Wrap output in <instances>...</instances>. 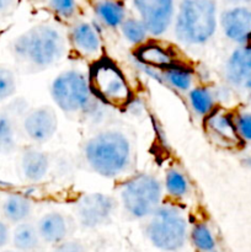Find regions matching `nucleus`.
Segmentation results:
<instances>
[{"label":"nucleus","mask_w":251,"mask_h":252,"mask_svg":"<svg viewBox=\"0 0 251 252\" xmlns=\"http://www.w3.org/2000/svg\"><path fill=\"white\" fill-rule=\"evenodd\" d=\"M83 157L94 172L106 179H116L130 166L132 144L122 130L103 129L86 140Z\"/></svg>","instance_id":"obj_1"},{"label":"nucleus","mask_w":251,"mask_h":252,"mask_svg":"<svg viewBox=\"0 0 251 252\" xmlns=\"http://www.w3.org/2000/svg\"><path fill=\"white\" fill-rule=\"evenodd\" d=\"M12 51L15 57L24 63L36 69H47L64 57L65 38L52 25H37L15 39Z\"/></svg>","instance_id":"obj_2"},{"label":"nucleus","mask_w":251,"mask_h":252,"mask_svg":"<svg viewBox=\"0 0 251 252\" xmlns=\"http://www.w3.org/2000/svg\"><path fill=\"white\" fill-rule=\"evenodd\" d=\"M218 24L214 0H182L175 15L174 33L185 46H202L216 34Z\"/></svg>","instance_id":"obj_3"},{"label":"nucleus","mask_w":251,"mask_h":252,"mask_svg":"<svg viewBox=\"0 0 251 252\" xmlns=\"http://www.w3.org/2000/svg\"><path fill=\"white\" fill-rule=\"evenodd\" d=\"M51 96L59 110L68 115L90 113L95 110V96L89 76L75 69L62 71L51 84Z\"/></svg>","instance_id":"obj_4"},{"label":"nucleus","mask_w":251,"mask_h":252,"mask_svg":"<svg viewBox=\"0 0 251 252\" xmlns=\"http://www.w3.org/2000/svg\"><path fill=\"white\" fill-rule=\"evenodd\" d=\"M145 231L154 248L174 252L180 250L186 243L187 221L177 207L160 204L149 217Z\"/></svg>","instance_id":"obj_5"},{"label":"nucleus","mask_w":251,"mask_h":252,"mask_svg":"<svg viewBox=\"0 0 251 252\" xmlns=\"http://www.w3.org/2000/svg\"><path fill=\"white\" fill-rule=\"evenodd\" d=\"M89 83L94 96L107 106L126 107L132 100V91L125 75L110 59H98L91 66Z\"/></svg>","instance_id":"obj_6"},{"label":"nucleus","mask_w":251,"mask_h":252,"mask_svg":"<svg viewBox=\"0 0 251 252\" xmlns=\"http://www.w3.org/2000/svg\"><path fill=\"white\" fill-rule=\"evenodd\" d=\"M120 194L129 216L135 219L149 218L162 202V185L153 175L139 174L122 185Z\"/></svg>","instance_id":"obj_7"},{"label":"nucleus","mask_w":251,"mask_h":252,"mask_svg":"<svg viewBox=\"0 0 251 252\" xmlns=\"http://www.w3.org/2000/svg\"><path fill=\"white\" fill-rule=\"evenodd\" d=\"M115 209V198L101 192L83 194L75 203L76 218L85 229H95L105 225L112 218Z\"/></svg>","instance_id":"obj_8"},{"label":"nucleus","mask_w":251,"mask_h":252,"mask_svg":"<svg viewBox=\"0 0 251 252\" xmlns=\"http://www.w3.org/2000/svg\"><path fill=\"white\" fill-rule=\"evenodd\" d=\"M133 6L153 37L162 36L175 20L174 0H133Z\"/></svg>","instance_id":"obj_9"},{"label":"nucleus","mask_w":251,"mask_h":252,"mask_svg":"<svg viewBox=\"0 0 251 252\" xmlns=\"http://www.w3.org/2000/svg\"><path fill=\"white\" fill-rule=\"evenodd\" d=\"M25 135L34 144L49 142L58 130V116L52 106L42 105L30 110L22 120Z\"/></svg>","instance_id":"obj_10"},{"label":"nucleus","mask_w":251,"mask_h":252,"mask_svg":"<svg viewBox=\"0 0 251 252\" xmlns=\"http://www.w3.org/2000/svg\"><path fill=\"white\" fill-rule=\"evenodd\" d=\"M219 25L228 39L240 46L251 44V9L235 5L224 10L219 16Z\"/></svg>","instance_id":"obj_11"},{"label":"nucleus","mask_w":251,"mask_h":252,"mask_svg":"<svg viewBox=\"0 0 251 252\" xmlns=\"http://www.w3.org/2000/svg\"><path fill=\"white\" fill-rule=\"evenodd\" d=\"M225 79L239 90L251 91V44H244L231 52L224 68Z\"/></svg>","instance_id":"obj_12"},{"label":"nucleus","mask_w":251,"mask_h":252,"mask_svg":"<svg viewBox=\"0 0 251 252\" xmlns=\"http://www.w3.org/2000/svg\"><path fill=\"white\" fill-rule=\"evenodd\" d=\"M204 121V127L207 132L214 139L224 147H236L240 144L241 138L236 130L235 122L230 113L225 111L214 110L209 113Z\"/></svg>","instance_id":"obj_13"},{"label":"nucleus","mask_w":251,"mask_h":252,"mask_svg":"<svg viewBox=\"0 0 251 252\" xmlns=\"http://www.w3.org/2000/svg\"><path fill=\"white\" fill-rule=\"evenodd\" d=\"M49 155L37 148H27L21 153L20 171L25 181L37 184L46 179L49 171Z\"/></svg>","instance_id":"obj_14"},{"label":"nucleus","mask_w":251,"mask_h":252,"mask_svg":"<svg viewBox=\"0 0 251 252\" xmlns=\"http://www.w3.org/2000/svg\"><path fill=\"white\" fill-rule=\"evenodd\" d=\"M71 46L84 57L97 56L101 51V38L95 27L89 22H78L69 32Z\"/></svg>","instance_id":"obj_15"},{"label":"nucleus","mask_w":251,"mask_h":252,"mask_svg":"<svg viewBox=\"0 0 251 252\" xmlns=\"http://www.w3.org/2000/svg\"><path fill=\"white\" fill-rule=\"evenodd\" d=\"M37 230L43 243L58 245L68 236V219L59 212H49L38 220Z\"/></svg>","instance_id":"obj_16"},{"label":"nucleus","mask_w":251,"mask_h":252,"mask_svg":"<svg viewBox=\"0 0 251 252\" xmlns=\"http://www.w3.org/2000/svg\"><path fill=\"white\" fill-rule=\"evenodd\" d=\"M33 209L31 199L22 194H9L1 206L2 216L9 223L19 224L30 218Z\"/></svg>","instance_id":"obj_17"},{"label":"nucleus","mask_w":251,"mask_h":252,"mask_svg":"<svg viewBox=\"0 0 251 252\" xmlns=\"http://www.w3.org/2000/svg\"><path fill=\"white\" fill-rule=\"evenodd\" d=\"M37 226L30 221H22L16 224V228L12 231V245L20 252H34L41 246Z\"/></svg>","instance_id":"obj_18"},{"label":"nucleus","mask_w":251,"mask_h":252,"mask_svg":"<svg viewBox=\"0 0 251 252\" xmlns=\"http://www.w3.org/2000/svg\"><path fill=\"white\" fill-rule=\"evenodd\" d=\"M95 12L103 25L116 29L126 20V9L117 0H100L95 5Z\"/></svg>","instance_id":"obj_19"},{"label":"nucleus","mask_w":251,"mask_h":252,"mask_svg":"<svg viewBox=\"0 0 251 252\" xmlns=\"http://www.w3.org/2000/svg\"><path fill=\"white\" fill-rule=\"evenodd\" d=\"M17 147V128L14 117L0 111V155H9Z\"/></svg>","instance_id":"obj_20"},{"label":"nucleus","mask_w":251,"mask_h":252,"mask_svg":"<svg viewBox=\"0 0 251 252\" xmlns=\"http://www.w3.org/2000/svg\"><path fill=\"white\" fill-rule=\"evenodd\" d=\"M162 79L169 84L171 88L179 91H188L193 85L194 75L187 66L181 64H172L167 68L162 69Z\"/></svg>","instance_id":"obj_21"},{"label":"nucleus","mask_w":251,"mask_h":252,"mask_svg":"<svg viewBox=\"0 0 251 252\" xmlns=\"http://www.w3.org/2000/svg\"><path fill=\"white\" fill-rule=\"evenodd\" d=\"M188 102L194 113L207 117L216 110V97L206 86H196L189 90Z\"/></svg>","instance_id":"obj_22"},{"label":"nucleus","mask_w":251,"mask_h":252,"mask_svg":"<svg viewBox=\"0 0 251 252\" xmlns=\"http://www.w3.org/2000/svg\"><path fill=\"white\" fill-rule=\"evenodd\" d=\"M138 58L142 61V63L153 66V68L165 69L176 63L166 49L161 48L157 44L143 46L138 52Z\"/></svg>","instance_id":"obj_23"},{"label":"nucleus","mask_w":251,"mask_h":252,"mask_svg":"<svg viewBox=\"0 0 251 252\" xmlns=\"http://www.w3.org/2000/svg\"><path fill=\"white\" fill-rule=\"evenodd\" d=\"M120 29L126 41L129 42L130 44H134V46L144 43L148 36H150L144 22L139 17L138 19L137 17H128V19L126 17Z\"/></svg>","instance_id":"obj_24"},{"label":"nucleus","mask_w":251,"mask_h":252,"mask_svg":"<svg viewBox=\"0 0 251 252\" xmlns=\"http://www.w3.org/2000/svg\"><path fill=\"white\" fill-rule=\"evenodd\" d=\"M165 189L172 198H182L188 192L186 176L176 169H170L165 177Z\"/></svg>","instance_id":"obj_25"},{"label":"nucleus","mask_w":251,"mask_h":252,"mask_svg":"<svg viewBox=\"0 0 251 252\" xmlns=\"http://www.w3.org/2000/svg\"><path fill=\"white\" fill-rule=\"evenodd\" d=\"M191 239L193 245L202 252H209L216 248V240L212 235V231L204 223H197L193 225L191 230Z\"/></svg>","instance_id":"obj_26"},{"label":"nucleus","mask_w":251,"mask_h":252,"mask_svg":"<svg viewBox=\"0 0 251 252\" xmlns=\"http://www.w3.org/2000/svg\"><path fill=\"white\" fill-rule=\"evenodd\" d=\"M17 91V79L14 70L0 65V102L9 100Z\"/></svg>","instance_id":"obj_27"},{"label":"nucleus","mask_w":251,"mask_h":252,"mask_svg":"<svg viewBox=\"0 0 251 252\" xmlns=\"http://www.w3.org/2000/svg\"><path fill=\"white\" fill-rule=\"evenodd\" d=\"M51 9L63 19H70L78 9L75 0H48Z\"/></svg>","instance_id":"obj_28"},{"label":"nucleus","mask_w":251,"mask_h":252,"mask_svg":"<svg viewBox=\"0 0 251 252\" xmlns=\"http://www.w3.org/2000/svg\"><path fill=\"white\" fill-rule=\"evenodd\" d=\"M234 122H235L236 130L241 140L251 142V112L239 113L234 118Z\"/></svg>","instance_id":"obj_29"},{"label":"nucleus","mask_w":251,"mask_h":252,"mask_svg":"<svg viewBox=\"0 0 251 252\" xmlns=\"http://www.w3.org/2000/svg\"><path fill=\"white\" fill-rule=\"evenodd\" d=\"M53 252H86V249L78 240H64L56 246Z\"/></svg>","instance_id":"obj_30"},{"label":"nucleus","mask_w":251,"mask_h":252,"mask_svg":"<svg viewBox=\"0 0 251 252\" xmlns=\"http://www.w3.org/2000/svg\"><path fill=\"white\" fill-rule=\"evenodd\" d=\"M10 241V229L6 221L0 219V249L5 248Z\"/></svg>","instance_id":"obj_31"},{"label":"nucleus","mask_w":251,"mask_h":252,"mask_svg":"<svg viewBox=\"0 0 251 252\" xmlns=\"http://www.w3.org/2000/svg\"><path fill=\"white\" fill-rule=\"evenodd\" d=\"M14 1L15 0H0V12L9 9V7L14 4Z\"/></svg>","instance_id":"obj_32"},{"label":"nucleus","mask_w":251,"mask_h":252,"mask_svg":"<svg viewBox=\"0 0 251 252\" xmlns=\"http://www.w3.org/2000/svg\"><path fill=\"white\" fill-rule=\"evenodd\" d=\"M230 4H235V5H241V4H248V2H251V0H226Z\"/></svg>","instance_id":"obj_33"},{"label":"nucleus","mask_w":251,"mask_h":252,"mask_svg":"<svg viewBox=\"0 0 251 252\" xmlns=\"http://www.w3.org/2000/svg\"><path fill=\"white\" fill-rule=\"evenodd\" d=\"M244 162H245V164L248 165V166L251 167V158H248V159H245V161H244Z\"/></svg>","instance_id":"obj_34"},{"label":"nucleus","mask_w":251,"mask_h":252,"mask_svg":"<svg viewBox=\"0 0 251 252\" xmlns=\"http://www.w3.org/2000/svg\"><path fill=\"white\" fill-rule=\"evenodd\" d=\"M4 252H20V251H12V250H7V251H4Z\"/></svg>","instance_id":"obj_35"},{"label":"nucleus","mask_w":251,"mask_h":252,"mask_svg":"<svg viewBox=\"0 0 251 252\" xmlns=\"http://www.w3.org/2000/svg\"><path fill=\"white\" fill-rule=\"evenodd\" d=\"M209 252H217V251H214V250H212V251H209Z\"/></svg>","instance_id":"obj_36"}]
</instances>
